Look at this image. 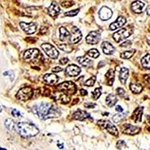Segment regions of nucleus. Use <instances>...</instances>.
<instances>
[{"label":"nucleus","instance_id":"5701e85b","mask_svg":"<svg viewBox=\"0 0 150 150\" xmlns=\"http://www.w3.org/2000/svg\"><path fill=\"white\" fill-rule=\"evenodd\" d=\"M59 32H60L59 39L61 40V41H66L67 39H69V38H70L71 34L69 33V32L67 30L66 28L60 27Z\"/></svg>","mask_w":150,"mask_h":150},{"label":"nucleus","instance_id":"603ef678","mask_svg":"<svg viewBox=\"0 0 150 150\" xmlns=\"http://www.w3.org/2000/svg\"><path fill=\"white\" fill-rule=\"evenodd\" d=\"M148 43H149V45H150V41H148Z\"/></svg>","mask_w":150,"mask_h":150},{"label":"nucleus","instance_id":"79ce46f5","mask_svg":"<svg viewBox=\"0 0 150 150\" xmlns=\"http://www.w3.org/2000/svg\"><path fill=\"white\" fill-rule=\"evenodd\" d=\"M131 45V42L130 41H125V42L122 43L121 45V47H128L129 45Z\"/></svg>","mask_w":150,"mask_h":150},{"label":"nucleus","instance_id":"473e14b6","mask_svg":"<svg viewBox=\"0 0 150 150\" xmlns=\"http://www.w3.org/2000/svg\"><path fill=\"white\" fill-rule=\"evenodd\" d=\"M79 12H80V9L72 10V11H70L66 12V13L65 14V15L67 16V17H74V16H76L77 14H78Z\"/></svg>","mask_w":150,"mask_h":150},{"label":"nucleus","instance_id":"423d86ee","mask_svg":"<svg viewBox=\"0 0 150 150\" xmlns=\"http://www.w3.org/2000/svg\"><path fill=\"white\" fill-rule=\"evenodd\" d=\"M33 91L30 87H24L18 91L17 94V98L21 101H27L32 98Z\"/></svg>","mask_w":150,"mask_h":150},{"label":"nucleus","instance_id":"cd10ccee","mask_svg":"<svg viewBox=\"0 0 150 150\" xmlns=\"http://www.w3.org/2000/svg\"><path fill=\"white\" fill-rule=\"evenodd\" d=\"M106 77L108 80V85H112L113 81H114V71L112 69H110L108 73L106 74Z\"/></svg>","mask_w":150,"mask_h":150},{"label":"nucleus","instance_id":"7c9ffc66","mask_svg":"<svg viewBox=\"0 0 150 150\" xmlns=\"http://www.w3.org/2000/svg\"><path fill=\"white\" fill-rule=\"evenodd\" d=\"M87 54H88V56H89L90 57H92V58L96 59L98 57L99 55H100V53H99V52L96 49H92V50H90L89 51H88Z\"/></svg>","mask_w":150,"mask_h":150},{"label":"nucleus","instance_id":"bb28decb","mask_svg":"<svg viewBox=\"0 0 150 150\" xmlns=\"http://www.w3.org/2000/svg\"><path fill=\"white\" fill-rule=\"evenodd\" d=\"M141 64L144 68L150 69V54H147L142 59Z\"/></svg>","mask_w":150,"mask_h":150},{"label":"nucleus","instance_id":"a878e982","mask_svg":"<svg viewBox=\"0 0 150 150\" xmlns=\"http://www.w3.org/2000/svg\"><path fill=\"white\" fill-rule=\"evenodd\" d=\"M130 89L131 92L135 94H139L143 90V86L139 83H131L130 85Z\"/></svg>","mask_w":150,"mask_h":150},{"label":"nucleus","instance_id":"a211bd4d","mask_svg":"<svg viewBox=\"0 0 150 150\" xmlns=\"http://www.w3.org/2000/svg\"><path fill=\"white\" fill-rule=\"evenodd\" d=\"M44 80L46 83L49 84V85H54L59 80V77L55 74H47L44 76Z\"/></svg>","mask_w":150,"mask_h":150},{"label":"nucleus","instance_id":"4c0bfd02","mask_svg":"<svg viewBox=\"0 0 150 150\" xmlns=\"http://www.w3.org/2000/svg\"><path fill=\"white\" fill-rule=\"evenodd\" d=\"M116 92H117V94L120 97H125V91L122 88H118L116 89Z\"/></svg>","mask_w":150,"mask_h":150},{"label":"nucleus","instance_id":"37998d69","mask_svg":"<svg viewBox=\"0 0 150 150\" xmlns=\"http://www.w3.org/2000/svg\"><path fill=\"white\" fill-rule=\"evenodd\" d=\"M62 71V69L61 68H59V67H56V68L52 69V71L53 72H60Z\"/></svg>","mask_w":150,"mask_h":150},{"label":"nucleus","instance_id":"e433bc0d","mask_svg":"<svg viewBox=\"0 0 150 150\" xmlns=\"http://www.w3.org/2000/svg\"><path fill=\"white\" fill-rule=\"evenodd\" d=\"M60 100H61L62 102L64 103V104H67V103H68L70 101V98H69V96H68V95H63V96H62L61 97H60Z\"/></svg>","mask_w":150,"mask_h":150},{"label":"nucleus","instance_id":"b1692460","mask_svg":"<svg viewBox=\"0 0 150 150\" xmlns=\"http://www.w3.org/2000/svg\"><path fill=\"white\" fill-rule=\"evenodd\" d=\"M118 101V99L116 96L113 94H110L108 97L106 98V103L109 107H112L116 104Z\"/></svg>","mask_w":150,"mask_h":150},{"label":"nucleus","instance_id":"2f4dec72","mask_svg":"<svg viewBox=\"0 0 150 150\" xmlns=\"http://www.w3.org/2000/svg\"><path fill=\"white\" fill-rule=\"evenodd\" d=\"M96 77H92L89 80H87L85 82V85L87 86H93L95 83H96Z\"/></svg>","mask_w":150,"mask_h":150},{"label":"nucleus","instance_id":"dca6fc26","mask_svg":"<svg viewBox=\"0 0 150 150\" xmlns=\"http://www.w3.org/2000/svg\"><path fill=\"white\" fill-rule=\"evenodd\" d=\"M60 8L59 6L56 2H53L49 8H47V13L50 16L55 17L59 14Z\"/></svg>","mask_w":150,"mask_h":150},{"label":"nucleus","instance_id":"f257e3e1","mask_svg":"<svg viewBox=\"0 0 150 150\" xmlns=\"http://www.w3.org/2000/svg\"><path fill=\"white\" fill-rule=\"evenodd\" d=\"M33 110L41 120H48V119H51V118L59 117L60 116L59 110L49 103H41L39 105L35 106Z\"/></svg>","mask_w":150,"mask_h":150},{"label":"nucleus","instance_id":"2eb2a0df","mask_svg":"<svg viewBox=\"0 0 150 150\" xmlns=\"http://www.w3.org/2000/svg\"><path fill=\"white\" fill-rule=\"evenodd\" d=\"M140 128L134 125H131L130 124H125L124 125V130H123V133L126 134L130 135H134L138 134L140 132Z\"/></svg>","mask_w":150,"mask_h":150},{"label":"nucleus","instance_id":"9b49d317","mask_svg":"<svg viewBox=\"0 0 150 150\" xmlns=\"http://www.w3.org/2000/svg\"><path fill=\"white\" fill-rule=\"evenodd\" d=\"M39 55L40 52L38 49H29L24 53L23 59L26 61H32L34 59L37 58Z\"/></svg>","mask_w":150,"mask_h":150},{"label":"nucleus","instance_id":"49530a36","mask_svg":"<svg viewBox=\"0 0 150 150\" xmlns=\"http://www.w3.org/2000/svg\"><path fill=\"white\" fill-rule=\"evenodd\" d=\"M80 92H81V95H82L83 96H86L87 94H88L87 91H86L85 89H81V90H80Z\"/></svg>","mask_w":150,"mask_h":150},{"label":"nucleus","instance_id":"0eeeda50","mask_svg":"<svg viewBox=\"0 0 150 150\" xmlns=\"http://www.w3.org/2000/svg\"><path fill=\"white\" fill-rule=\"evenodd\" d=\"M41 48L45 52V53L51 59H56L59 54L56 48L50 44H43L41 45Z\"/></svg>","mask_w":150,"mask_h":150},{"label":"nucleus","instance_id":"864d4df0","mask_svg":"<svg viewBox=\"0 0 150 150\" xmlns=\"http://www.w3.org/2000/svg\"><path fill=\"white\" fill-rule=\"evenodd\" d=\"M149 122H150V116H149Z\"/></svg>","mask_w":150,"mask_h":150},{"label":"nucleus","instance_id":"393cba45","mask_svg":"<svg viewBox=\"0 0 150 150\" xmlns=\"http://www.w3.org/2000/svg\"><path fill=\"white\" fill-rule=\"evenodd\" d=\"M77 61L78 62L80 65H82L83 66H89V65H91L92 64V62L89 59L87 58V57H85V56L77 57Z\"/></svg>","mask_w":150,"mask_h":150},{"label":"nucleus","instance_id":"f8f14e48","mask_svg":"<svg viewBox=\"0 0 150 150\" xmlns=\"http://www.w3.org/2000/svg\"><path fill=\"white\" fill-rule=\"evenodd\" d=\"M98 14L101 20H102V21H108V20H109L112 17V11L108 7L104 6V7H102L100 9Z\"/></svg>","mask_w":150,"mask_h":150},{"label":"nucleus","instance_id":"8fccbe9b","mask_svg":"<svg viewBox=\"0 0 150 150\" xmlns=\"http://www.w3.org/2000/svg\"><path fill=\"white\" fill-rule=\"evenodd\" d=\"M57 145L59 146V149H63V145H61V144H57Z\"/></svg>","mask_w":150,"mask_h":150},{"label":"nucleus","instance_id":"f3484780","mask_svg":"<svg viewBox=\"0 0 150 150\" xmlns=\"http://www.w3.org/2000/svg\"><path fill=\"white\" fill-rule=\"evenodd\" d=\"M73 117L74 120H80V121H83V120H85L86 119H88V118H90V115L87 112L84 110H77L74 113Z\"/></svg>","mask_w":150,"mask_h":150},{"label":"nucleus","instance_id":"20e7f679","mask_svg":"<svg viewBox=\"0 0 150 150\" xmlns=\"http://www.w3.org/2000/svg\"><path fill=\"white\" fill-rule=\"evenodd\" d=\"M98 125L101 128L106 129L110 134H112L113 136H118L119 131L114 125L112 124L109 120H99L98 121Z\"/></svg>","mask_w":150,"mask_h":150},{"label":"nucleus","instance_id":"09e8293b","mask_svg":"<svg viewBox=\"0 0 150 150\" xmlns=\"http://www.w3.org/2000/svg\"><path fill=\"white\" fill-rule=\"evenodd\" d=\"M146 13L148 15H150V5H149L146 8Z\"/></svg>","mask_w":150,"mask_h":150},{"label":"nucleus","instance_id":"de8ad7c7","mask_svg":"<svg viewBox=\"0 0 150 150\" xmlns=\"http://www.w3.org/2000/svg\"><path fill=\"white\" fill-rule=\"evenodd\" d=\"M145 79H146V82L148 83L150 85V74H149V75H147V76H146Z\"/></svg>","mask_w":150,"mask_h":150},{"label":"nucleus","instance_id":"ea45409f","mask_svg":"<svg viewBox=\"0 0 150 150\" xmlns=\"http://www.w3.org/2000/svg\"><path fill=\"white\" fill-rule=\"evenodd\" d=\"M68 61H69V59H68V58H66V57H64V58L61 59L59 60V63L62 64V65H65L66 63H68Z\"/></svg>","mask_w":150,"mask_h":150},{"label":"nucleus","instance_id":"f704fd0d","mask_svg":"<svg viewBox=\"0 0 150 150\" xmlns=\"http://www.w3.org/2000/svg\"><path fill=\"white\" fill-rule=\"evenodd\" d=\"M59 47L62 50H63V51L67 52V53H69V52L71 51L72 48L70 47V46H68L67 45H60L59 46Z\"/></svg>","mask_w":150,"mask_h":150},{"label":"nucleus","instance_id":"ddd939ff","mask_svg":"<svg viewBox=\"0 0 150 150\" xmlns=\"http://www.w3.org/2000/svg\"><path fill=\"white\" fill-rule=\"evenodd\" d=\"M81 71V69L78 66L75 65H68L65 69V74L69 77H75L77 76Z\"/></svg>","mask_w":150,"mask_h":150},{"label":"nucleus","instance_id":"3c124183","mask_svg":"<svg viewBox=\"0 0 150 150\" xmlns=\"http://www.w3.org/2000/svg\"><path fill=\"white\" fill-rule=\"evenodd\" d=\"M1 111H2V108L0 107V112H1Z\"/></svg>","mask_w":150,"mask_h":150},{"label":"nucleus","instance_id":"4be33fe9","mask_svg":"<svg viewBox=\"0 0 150 150\" xmlns=\"http://www.w3.org/2000/svg\"><path fill=\"white\" fill-rule=\"evenodd\" d=\"M128 74H129V71L128 68H122L120 70V80L122 84H125L126 83V80L128 77Z\"/></svg>","mask_w":150,"mask_h":150},{"label":"nucleus","instance_id":"1a4fd4ad","mask_svg":"<svg viewBox=\"0 0 150 150\" xmlns=\"http://www.w3.org/2000/svg\"><path fill=\"white\" fill-rule=\"evenodd\" d=\"M20 26H21V29L27 34H33L37 30V26L36 24L34 23H26L21 22L20 23Z\"/></svg>","mask_w":150,"mask_h":150},{"label":"nucleus","instance_id":"39448f33","mask_svg":"<svg viewBox=\"0 0 150 150\" xmlns=\"http://www.w3.org/2000/svg\"><path fill=\"white\" fill-rule=\"evenodd\" d=\"M57 89L60 91L65 92L68 94H74L77 92V86L71 81H66V82L62 83L57 86Z\"/></svg>","mask_w":150,"mask_h":150},{"label":"nucleus","instance_id":"58836bf2","mask_svg":"<svg viewBox=\"0 0 150 150\" xmlns=\"http://www.w3.org/2000/svg\"><path fill=\"white\" fill-rule=\"evenodd\" d=\"M12 115L15 116V117H19V116H22L21 112H20V111H18L17 110H13V111H12Z\"/></svg>","mask_w":150,"mask_h":150},{"label":"nucleus","instance_id":"72a5a7b5","mask_svg":"<svg viewBox=\"0 0 150 150\" xmlns=\"http://www.w3.org/2000/svg\"><path fill=\"white\" fill-rule=\"evenodd\" d=\"M127 113H125V114H117V115H115L114 116H113V121L115 122H119L120 121V120H123L125 118V116H126Z\"/></svg>","mask_w":150,"mask_h":150},{"label":"nucleus","instance_id":"c9c22d12","mask_svg":"<svg viewBox=\"0 0 150 150\" xmlns=\"http://www.w3.org/2000/svg\"><path fill=\"white\" fill-rule=\"evenodd\" d=\"M116 146H117L118 149H126L127 146L126 143H125L123 140H120V141H118L117 143H116Z\"/></svg>","mask_w":150,"mask_h":150},{"label":"nucleus","instance_id":"a19ab883","mask_svg":"<svg viewBox=\"0 0 150 150\" xmlns=\"http://www.w3.org/2000/svg\"><path fill=\"white\" fill-rule=\"evenodd\" d=\"M72 5H73V4H71L69 2H62V6H63L64 8H69L71 7V6H72Z\"/></svg>","mask_w":150,"mask_h":150},{"label":"nucleus","instance_id":"aec40b11","mask_svg":"<svg viewBox=\"0 0 150 150\" xmlns=\"http://www.w3.org/2000/svg\"><path fill=\"white\" fill-rule=\"evenodd\" d=\"M144 6H145V4L143 2H140V1H136V2H134L131 5V9L137 14H140L143 11Z\"/></svg>","mask_w":150,"mask_h":150},{"label":"nucleus","instance_id":"412c9836","mask_svg":"<svg viewBox=\"0 0 150 150\" xmlns=\"http://www.w3.org/2000/svg\"><path fill=\"white\" fill-rule=\"evenodd\" d=\"M143 107H140L137 108L134 111L133 114H132V119L134 121L137 122H140L142 120V116H143Z\"/></svg>","mask_w":150,"mask_h":150},{"label":"nucleus","instance_id":"f03ea898","mask_svg":"<svg viewBox=\"0 0 150 150\" xmlns=\"http://www.w3.org/2000/svg\"><path fill=\"white\" fill-rule=\"evenodd\" d=\"M12 131L23 137H32L39 133V130L35 125L28 122H15Z\"/></svg>","mask_w":150,"mask_h":150},{"label":"nucleus","instance_id":"6ab92c4d","mask_svg":"<svg viewBox=\"0 0 150 150\" xmlns=\"http://www.w3.org/2000/svg\"><path fill=\"white\" fill-rule=\"evenodd\" d=\"M101 48H102L104 53H105L107 55L112 54L115 51L114 47L112 46L111 44H110L109 42H107V41H104V42L102 43Z\"/></svg>","mask_w":150,"mask_h":150},{"label":"nucleus","instance_id":"c756f323","mask_svg":"<svg viewBox=\"0 0 150 150\" xmlns=\"http://www.w3.org/2000/svg\"><path fill=\"white\" fill-rule=\"evenodd\" d=\"M101 87H98V88H96L95 89L93 92H92V98H94V100H98L99 98V97L101 96Z\"/></svg>","mask_w":150,"mask_h":150},{"label":"nucleus","instance_id":"7ed1b4c3","mask_svg":"<svg viewBox=\"0 0 150 150\" xmlns=\"http://www.w3.org/2000/svg\"><path fill=\"white\" fill-rule=\"evenodd\" d=\"M131 33H132V29L129 26H128V27L123 28V29H121L118 32L115 33L112 35V38L116 42H120L122 40L129 37Z\"/></svg>","mask_w":150,"mask_h":150},{"label":"nucleus","instance_id":"6e6552de","mask_svg":"<svg viewBox=\"0 0 150 150\" xmlns=\"http://www.w3.org/2000/svg\"><path fill=\"white\" fill-rule=\"evenodd\" d=\"M82 36V33L78 28L73 27L71 29V34L70 38H69V42L71 44H76L81 40Z\"/></svg>","mask_w":150,"mask_h":150},{"label":"nucleus","instance_id":"c85d7f7f","mask_svg":"<svg viewBox=\"0 0 150 150\" xmlns=\"http://www.w3.org/2000/svg\"><path fill=\"white\" fill-rule=\"evenodd\" d=\"M135 53V50H127V51H125L123 53H121L120 56L121 58L125 59H128L133 56Z\"/></svg>","mask_w":150,"mask_h":150},{"label":"nucleus","instance_id":"c03bdc74","mask_svg":"<svg viewBox=\"0 0 150 150\" xmlns=\"http://www.w3.org/2000/svg\"><path fill=\"white\" fill-rule=\"evenodd\" d=\"M95 105H96V104H92V103H89V104H85V107H86V108H95Z\"/></svg>","mask_w":150,"mask_h":150},{"label":"nucleus","instance_id":"9d476101","mask_svg":"<svg viewBox=\"0 0 150 150\" xmlns=\"http://www.w3.org/2000/svg\"><path fill=\"white\" fill-rule=\"evenodd\" d=\"M100 38H101V33H99L98 31H93L89 33L86 39L89 45H96L100 40Z\"/></svg>","mask_w":150,"mask_h":150},{"label":"nucleus","instance_id":"4468645a","mask_svg":"<svg viewBox=\"0 0 150 150\" xmlns=\"http://www.w3.org/2000/svg\"><path fill=\"white\" fill-rule=\"evenodd\" d=\"M125 23H126V19L122 16H120L116 19V21H114L110 25V30H116V29L122 27L125 24Z\"/></svg>","mask_w":150,"mask_h":150},{"label":"nucleus","instance_id":"a18cd8bd","mask_svg":"<svg viewBox=\"0 0 150 150\" xmlns=\"http://www.w3.org/2000/svg\"><path fill=\"white\" fill-rule=\"evenodd\" d=\"M116 110L118 111V112H123V109L120 105H117L116 108Z\"/></svg>","mask_w":150,"mask_h":150}]
</instances>
